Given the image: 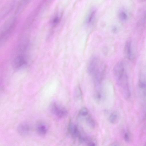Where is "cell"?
Instances as JSON below:
<instances>
[{
  "label": "cell",
  "mask_w": 146,
  "mask_h": 146,
  "mask_svg": "<svg viewBox=\"0 0 146 146\" xmlns=\"http://www.w3.org/2000/svg\"><path fill=\"white\" fill-rule=\"evenodd\" d=\"M74 97L77 100L81 99L82 97V93L80 87L79 85L76 88L74 92Z\"/></svg>",
  "instance_id": "14"
},
{
  "label": "cell",
  "mask_w": 146,
  "mask_h": 146,
  "mask_svg": "<svg viewBox=\"0 0 146 146\" xmlns=\"http://www.w3.org/2000/svg\"><path fill=\"white\" fill-rule=\"evenodd\" d=\"M50 110L53 115L59 118L65 117L68 113L67 110L64 106L55 102L50 104Z\"/></svg>",
  "instance_id": "2"
},
{
  "label": "cell",
  "mask_w": 146,
  "mask_h": 146,
  "mask_svg": "<svg viewBox=\"0 0 146 146\" xmlns=\"http://www.w3.org/2000/svg\"><path fill=\"white\" fill-rule=\"evenodd\" d=\"M61 19V16L57 15L54 16L52 19L51 23L52 25L54 26L57 25Z\"/></svg>",
  "instance_id": "17"
},
{
  "label": "cell",
  "mask_w": 146,
  "mask_h": 146,
  "mask_svg": "<svg viewBox=\"0 0 146 146\" xmlns=\"http://www.w3.org/2000/svg\"><path fill=\"white\" fill-rule=\"evenodd\" d=\"M86 122L88 126L91 129H94L96 126V123L94 119L90 116H88L86 119Z\"/></svg>",
  "instance_id": "13"
},
{
  "label": "cell",
  "mask_w": 146,
  "mask_h": 146,
  "mask_svg": "<svg viewBox=\"0 0 146 146\" xmlns=\"http://www.w3.org/2000/svg\"><path fill=\"white\" fill-rule=\"evenodd\" d=\"M124 53L125 56L128 60H132L134 59V56L131 41L128 40L125 43L124 47Z\"/></svg>",
  "instance_id": "7"
},
{
  "label": "cell",
  "mask_w": 146,
  "mask_h": 146,
  "mask_svg": "<svg viewBox=\"0 0 146 146\" xmlns=\"http://www.w3.org/2000/svg\"><path fill=\"white\" fill-rule=\"evenodd\" d=\"M28 60L24 55L20 54L16 56L13 61V65L16 70H21L25 68L27 65Z\"/></svg>",
  "instance_id": "5"
},
{
  "label": "cell",
  "mask_w": 146,
  "mask_h": 146,
  "mask_svg": "<svg viewBox=\"0 0 146 146\" xmlns=\"http://www.w3.org/2000/svg\"><path fill=\"white\" fill-rule=\"evenodd\" d=\"M88 113V110L86 107L82 108L79 112V115L82 116H85L87 115Z\"/></svg>",
  "instance_id": "18"
},
{
  "label": "cell",
  "mask_w": 146,
  "mask_h": 146,
  "mask_svg": "<svg viewBox=\"0 0 146 146\" xmlns=\"http://www.w3.org/2000/svg\"><path fill=\"white\" fill-rule=\"evenodd\" d=\"M18 132L19 134L25 136L29 134L31 130L30 125L26 122H23L19 125L17 127Z\"/></svg>",
  "instance_id": "8"
},
{
  "label": "cell",
  "mask_w": 146,
  "mask_h": 146,
  "mask_svg": "<svg viewBox=\"0 0 146 146\" xmlns=\"http://www.w3.org/2000/svg\"><path fill=\"white\" fill-rule=\"evenodd\" d=\"M102 95L100 92L99 91H96L94 94V99L96 101L99 102L101 100Z\"/></svg>",
  "instance_id": "19"
},
{
  "label": "cell",
  "mask_w": 146,
  "mask_h": 146,
  "mask_svg": "<svg viewBox=\"0 0 146 146\" xmlns=\"http://www.w3.org/2000/svg\"><path fill=\"white\" fill-rule=\"evenodd\" d=\"M119 116L118 113L116 111L113 112L109 117V121L111 123L115 124L119 121Z\"/></svg>",
  "instance_id": "12"
},
{
  "label": "cell",
  "mask_w": 146,
  "mask_h": 146,
  "mask_svg": "<svg viewBox=\"0 0 146 146\" xmlns=\"http://www.w3.org/2000/svg\"><path fill=\"white\" fill-rule=\"evenodd\" d=\"M123 138L125 141L127 143H131L133 139L132 134L129 131L125 132L123 135Z\"/></svg>",
  "instance_id": "15"
},
{
  "label": "cell",
  "mask_w": 146,
  "mask_h": 146,
  "mask_svg": "<svg viewBox=\"0 0 146 146\" xmlns=\"http://www.w3.org/2000/svg\"><path fill=\"white\" fill-rule=\"evenodd\" d=\"M105 65L99 57L96 56L90 58L87 66L88 74L93 77L105 70Z\"/></svg>",
  "instance_id": "1"
},
{
  "label": "cell",
  "mask_w": 146,
  "mask_h": 146,
  "mask_svg": "<svg viewBox=\"0 0 146 146\" xmlns=\"http://www.w3.org/2000/svg\"><path fill=\"white\" fill-rule=\"evenodd\" d=\"M87 146H96V145L94 141H90L88 142Z\"/></svg>",
  "instance_id": "20"
},
{
  "label": "cell",
  "mask_w": 146,
  "mask_h": 146,
  "mask_svg": "<svg viewBox=\"0 0 146 146\" xmlns=\"http://www.w3.org/2000/svg\"><path fill=\"white\" fill-rule=\"evenodd\" d=\"M96 13L94 9H92L89 13L86 19V23L88 24H91L94 21Z\"/></svg>",
  "instance_id": "11"
},
{
  "label": "cell",
  "mask_w": 146,
  "mask_h": 146,
  "mask_svg": "<svg viewBox=\"0 0 146 146\" xmlns=\"http://www.w3.org/2000/svg\"><path fill=\"white\" fill-rule=\"evenodd\" d=\"M67 129L68 132L74 139L78 138L80 131L78 126L74 125L71 120L69 121Z\"/></svg>",
  "instance_id": "9"
},
{
  "label": "cell",
  "mask_w": 146,
  "mask_h": 146,
  "mask_svg": "<svg viewBox=\"0 0 146 146\" xmlns=\"http://www.w3.org/2000/svg\"><path fill=\"white\" fill-rule=\"evenodd\" d=\"M113 73L117 83L126 74L124 64L122 61H119L115 64L113 69Z\"/></svg>",
  "instance_id": "3"
},
{
  "label": "cell",
  "mask_w": 146,
  "mask_h": 146,
  "mask_svg": "<svg viewBox=\"0 0 146 146\" xmlns=\"http://www.w3.org/2000/svg\"><path fill=\"white\" fill-rule=\"evenodd\" d=\"M118 16L119 19L122 21H126L128 18L127 13L123 10H121L119 11Z\"/></svg>",
  "instance_id": "16"
},
{
  "label": "cell",
  "mask_w": 146,
  "mask_h": 146,
  "mask_svg": "<svg viewBox=\"0 0 146 146\" xmlns=\"http://www.w3.org/2000/svg\"><path fill=\"white\" fill-rule=\"evenodd\" d=\"M36 130L37 133L39 135L41 136H43L47 133L48 131V127L44 123L40 122L37 125Z\"/></svg>",
  "instance_id": "10"
},
{
  "label": "cell",
  "mask_w": 146,
  "mask_h": 146,
  "mask_svg": "<svg viewBox=\"0 0 146 146\" xmlns=\"http://www.w3.org/2000/svg\"><path fill=\"white\" fill-rule=\"evenodd\" d=\"M15 19L9 21L5 26L1 35V42H3L7 39L11 35L15 24Z\"/></svg>",
  "instance_id": "6"
},
{
  "label": "cell",
  "mask_w": 146,
  "mask_h": 146,
  "mask_svg": "<svg viewBox=\"0 0 146 146\" xmlns=\"http://www.w3.org/2000/svg\"><path fill=\"white\" fill-rule=\"evenodd\" d=\"M144 146H146V143L145 144Z\"/></svg>",
  "instance_id": "22"
},
{
  "label": "cell",
  "mask_w": 146,
  "mask_h": 146,
  "mask_svg": "<svg viewBox=\"0 0 146 146\" xmlns=\"http://www.w3.org/2000/svg\"><path fill=\"white\" fill-rule=\"evenodd\" d=\"M138 86L143 96L146 97V66L141 68L139 71Z\"/></svg>",
  "instance_id": "4"
},
{
  "label": "cell",
  "mask_w": 146,
  "mask_h": 146,
  "mask_svg": "<svg viewBox=\"0 0 146 146\" xmlns=\"http://www.w3.org/2000/svg\"><path fill=\"white\" fill-rule=\"evenodd\" d=\"M108 146H121L118 144L113 143L109 145Z\"/></svg>",
  "instance_id": "21"
}]
</instances>
